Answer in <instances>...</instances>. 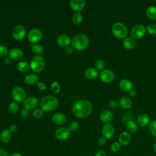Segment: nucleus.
Here are the masks:
<instances>
[{"instance_id":"41","label":"nucleus","mask_w":156,"mask_h":156,"mask_svg":"<svg viewBox=\"0 0 156 156\" xmlns=\"http://www.w3.org/2000/svg\"><path fill=\"white\" fill-rule=\"evenodd\" d=\"M108 106L110 108H113V109H115L118 107V103L117 102V101H115V100H112L111 101L109 102L108 103Z\"/></svg>"},{"instance_id":"33","label":"nucleus","mask_w":156,"mask_h":156,"mask_svg":"<svg viewBox=\"0 0 156 156\" xmlns=\"http://www.w3.org/2000/svg\"><path fill=\"white\" fill-rule=\"evenodd\" d=\"M147 32L152 35H156V24H150L146 27Z\"/></svg>"},{"instance_id":"29","label":"nucleus","mask_w":156,"mask_h":156,"mask_svg":"<svg viewBox=\"0 0 156 156\" xmlns=\"http://www.w3.org/2000/svg\"><path fill=\"white\" fill-rule=\"evenodd\" d=\"M126 129L129 132L135 133L138 130V126L135 121L130 120L126 123Z\"/></svg>"},{"instance_id":"2","label":"nucleus","mask_w":156,"mask_h":156,"mask_svg":"<svg viewBox=\"0 0 156 156\" xmlns=\"http://www.w3.org/2000/svg\"><path fill=\"white\" fill-rule=\"evenodd\" d=\"M58 105V99L54 96H44L40 101V106L43 111L50 112L55 109Z\"/></svg>"},{"instance_id":"27","label":"nucleus","mask_w":156,"mask_h":156,"mask_svg":"<svg viewBox=\"0 0 156 156\" xmlns=\"http://www.w3.org/2000/svg\"><path fill=\"white\" fill-rule=\"evenodd\" d=\"M26 83L28 85H33L35 83H38V77L36 74H29L24 79Z\"/></svg>"},{"instance_id":"10","label":"nucleus","mask_w":156,"mask_h":156,"mask_svg":"<svg viewBox=\"0 0 156 156\" xmlns=\"http://www.w3.org/2000/svg\"><path fill=\"white\" fill-rule=\"evenodd\" d=\"M115 133V129L110 123L105 124L102 128V134L106 139L112 138Z\"/></svg>"},{"instance_id":"9","label":"nucleus","mask_w":156,"mask_h":156,"mask_svg":"<svg viewBox=\"0 0 156 156\" xmlns=\"http://www.w3.org/2000/svg\"><path fill=\"white\" fill-rule=\"evenodd\" d=\"M42 38V32L37 28L30 30L28 34V39L32 43L39 41Z\"/></svg>"},{"instance_id":"6","label":"nucleus","mask_w":156,"mask_h":156,"mask_svg":"<svg viewBox=\"0 0 156 156\" xmlns=\"http://www.w3.org/2000/svg\"><path fill=\"white\" fill-rule=\"evenodd\" d=\"M146 29L143 24H136L134 26L130 31V35L133 39H140L144 36Z\"/></svg>"},{"instance_id":"32","label":"nucleus","mask_w":156,"mask_h":156,"mask_svg":"<svg viewBox=\"0 0 156 156\" xmlns=\"http://www.w3.org/2000/svg\"><path fill=\"white\" fill-rule=\"evenodd\" d=\"M31 47L33 52L36 54H40L43 52V47L40 44H33Z\"/></svg>"},{"instance_id":"12","label":"nucleus","mask_w":156,"mask_h":156,"mask_svg":"<svg viewBox=\"0 0 156 156\" xmlns=\"http://www.w3.org/2000/svg\"><path fill=\"white\" fill-rule=\"evenodd\" d=\"M114 73L110 69H105L100 73V79L104 83H110L114 80Z\"/></svg>"},{"instance_id":"13","label":"nucleus","mask_w":156,"mask_h":156,"mask_svg":"<svg viewBox=\"0 0 156 156\" xmlns=\"http://www.w3.org/2000/svg\"><path fill=\"white\" fill-rule=\"evenodd\" d=\"M38 104V99L34 96L29 97L27 98L24 102V108L30 110V109H34L35 108Z\"/></svg>"},{"instance_id":"50","label":"nucleus","mask_w":156,"mask_h":156,"mask_svg":"<svg viewBox=\"0 0 156 156\" xmlns=\"http://www.w3.org/2000/svg\"><path fill=\"white\" fill-rule=\"evenodd\" d=\"M4 62L6 64H9L11 62V58L10 57H5L4 58Z\"/></svg>"},{"instance_id":"14","label":"nucleus","mask_w":156,"mask_h":156,"mask_svg":"<svg viewBox=\"0 0 156 156\" xmlns=\"http://www.w3.org/2000/svg\"><path fill=\"white\" fill-rule=\"evenodd\" d=\"M71 8L74 11H80L85 7L86 1L85 0H71L69 2Z\"/></svg>"},{"instance_id":"39","label":"nucleus","mask_w":156,"mask_h":156,"mask_svg":"<svg viewBox=\"0 0 156 156\" xmlns=\"http://www.w3.org/2000/svg\"><path fill=\"white\" fill-rule=\"evenodd\" d=\"M121 148V144H119V142H115L113 143L110 147V149L112 152H118Z\"/></svg>"},{"instance_id":"26","label":"nucleus","mask_w":156,"mask_h":156,"mask_svg":"<svg viewBox=\"0 0 156 156\" xmlns=\"http://www.w3.org/2000/svg\"><path fill=\"white\" fill-rule=\"evenodd\" d=\"M146 15L150 20H156V7L154 5L148 7L146 10Z\"/></svg>"},{"instance_id":"30","label":"nucleus","mask_w":156,"mask_h":156,"mask_svg":"<svg viewBox=\"0 0 156 156\" xmlns=\"http://www.w3.org/2000/svg\"><path fill=\"white\" fill-rule=\"evenodd\" d=\"M149 130L151 134L156 136V120H152L149 125Z\"/></svg>"},{"instance_id":"21","label":"nucleus","mask_w":156,"mask_h":156,"mask_svg":"<svg viewBox=\"0 0 156 156\" xmlns=\"http://www.w3.org/2000/svg\"><path fill=\"white\" fill-rule=\"evenodd\" d=\"M149 116L145 113L140 115L137 118V123L141 127H146L149 123Z\"/></svg>"},{"instance_id":"44","label":"nucleus","mask_w":156,"mask_h":156,"mask_svg":"<svg viewBox=\"0 0 156 156\" xmlns=\"http://www.w3.org/2000/svg\"><path fill=\"white\" fill-rule=\"evenodd\" d=\"M106 141H107V139L104 136H102L98 139V143L100 146H103L106 143Z\"/></svg>"},{"instance_id":"24","label":"nucleus","mask_w":156,"mask_h":156,"mask_svg":"<svg viewBox=\"0 0 156 156\" xmlns=\"http://www.w3.org/2000/svg\"><path fill=\"white\" fill-rule=\"evenodd\" d=\"M85 76L89 79H95L99 74L98 70L94 68H87L85 71Z\"/></svg>"},{"instance_id":"52","label":"nucleus","mask_w":156,"mask_h":156,"mask_svg":"<svg viewBox=\"0 0 156 156\" xmlns=\"http://www.w3.org/2000/svg\"><path fill=\"white\" fill-rule=\"evenodd\" d=\"M153 149H154V151L156 152V142H155V143L154 144V146H153Z\"/></svg>"},{"instance_id":"3","label":"nucleus","mask_w":156,"mask_h":156,"mask_svg":"<svg viewBox=\"0 0 156 156\" xmlns=\"http://www.w3.org/2000/svg\"><path fill=\"white\" fill-rule=\"evenodd\" d=\"M89 44V41L87 36L83 34H78L76 35L72 40V45L74 49L82 51L85 49Z\"/></svg>"},{"instance_id":"8","label":"nucleus","mask_w":156,"mask_h":156,"mask_svg":"<svg viewBox=\"0 0 156 156\" xmlns=\"http://www.w3.org/2000/svg\"><path fill=\"white\" fill-rule=\"evenodd\" d=\"M26 29L21 24H18L15 26L12 30V35L15 39L16 40H22L26 35Z\"/></svg>"},{"instance_id":"45","label":"nucleus","mask_w":156,"mask_h":156,"mask_svg":"<svg viewBox=\"0 0 156 156\" xmlns=\"http://www.w3.org/2000/svg\"><path fill=\"white\" fill-rule=\"evenodd\" d=\"M9 130L11 133H15V132H16L17 131V127H16V126L15 125V124L11 125V126H10V127H9Z\"/></svg>"},{"instance_id":"40","label":"nucleus","mask_w":156,"mask_h":156,"mask_svg":"<svg viewBox=\"0 0 156 156\" xmlns=\"http://www.w3.org/2000/svg\"><path fill=\"white\" fill-rule=\"evenodd\" d=\"M8 54V50L6 46L0 44V56L1 57H5Z\"/></svg>"},{"instance_id":"5","label":"nucleus","mask_w":156,"mask_h":156,"mask_svg":"<svg viewBox=\"0 0 156 156\" xmlns=\"http://www.w3.org/2000/svg\"><path fill=\"white\" fill-rule=\"evenodd\" d=\"M45 66V60L41 55L34 56L30 63V68L35 72H40L42 71Z\"/></svg>"},{"instance_id":"51","label":"nucleus","mask_w":156,"mask_h":156,"mask_svg":"<svg viewBox=\"0 0 156 156\" xmlns=\"http://www.w3.org/2000/svg\"><path fill=\"white\" fill-rule=\"evenodd\" d=\"M10 156H23V155L20 152H15L12 154Z\"/></svg>"},{"instance_id":"17","label":"nucleus","mask_w":156,"mask_h":156,"mask_svg":"<svg viewBox=\"0 0 156 156\" xmlns=\"http://www.w3.org/2000/svg\"><path fill=\"white\" fill-rule=\"evenodd\" d=\"M52 121L56 125H62L66 122V117L64 114L58 113L52 116Z\"/></svg>"},{"instance_id":"28","label":"nucleus","mask_w":156,"mask_h":156,"mask_svg":"<svg viewBox=\"0 0 156 156\" xmlns=\"http://www.w3.org/2000/svg\"><path fill=\"white\" fill-rule=\"evenodd\" d=\"M17 69L22 73H26L30 69V65L25 61H20L17 63Z\"/></svg>"},{"instance_id":"16","label":"nucleus","mask_w":156,"mask_h":156,"mask_svg":"<svg viewBox=\"0 0 156 156\" xmlns=\"http://www.w3.org/2000/svg\"><path fill=\"white\" fill-rule=\"evenodd\" d=\"M119 87L121 90L126 92H129L131 90H132L133 85L129 80L127 79H123L119 81Z\"/></svg>"},{"instance_id":"23","label":"nucleus","mask_w":156,"mask_h":156,"mask_svg":"<svg viewBox=\"0 0 156 156\" xmlns=\"http://www.w3.org/2000/svg\"><path fill=\"white\" fill-rule=\"evenodd\" d=\"M135 41L131 37H126L123 40V46L128 50L133 49L135 47Z\"/></svg>"},{"instance_id":"43","label":"nucleus","mask_w":156,"mask_h":156,"mask_svg":"<svg viewBox=\"0 0 156 156\" xmlns=\"http://www.w3.org/2000/svg\"><path fill=\"white\" fill-rule=\"evenodd\" d=\"M29 115V110L26 108H24L21 112V115L24 118L28 116Z\"/></svg>"},{"instance_id":"38","label":"nucleus","mask_w":156,"mask_h":156,"mask_svg":"<svg viewBox=\"0 0 156 156\" xmlns=\"http://www.w3.org/2000/svg\"><path fill=\"white\" fill-rule=\"evenodd\" d=\"M34 116L36 118H41L43 115V110L41 108H35L33 112Z\"/></svg>"},{"instance_id":"18","label":"nucleus","mask_w":156,"mask_h":156,"mask_svg":"<svg viewBox=\"0 0 156 156\" xmlns=\"http://www.w3.org/2000/svg\"><path fill=\"white\" fill-rule=\"evenodd\" d=\"M131 140V135L129 132H122L118 138V141L121 145L126 146L127 145Z\"/></svg>"},{"instance_id":"35","label":"nucleus","mask_w":156,"mask_h":156,"mask_svg":"<svg viewBox=\"0 0 156 156\" xmlns=\"http://www.w3.org/2000/svg\"><path fill=\"white\" fill-rule=\"evenodd\" d=\"M51 90L54 93H58L60 91V85L57 81H54L51 86Z\"/></svg>"},{"instance_id":"20","label":"nucleus","mask_w":156,"mask_h":156,"mask_svg":"<svg viewBox=\"0 0 156 156\" xmlns=\"http://www.w3.org/2000/svg\"><path fill=\"white\" fill-rule=\"evenodd\" d=\"M57 42L58 44V45L61 46H67L70 44L71 38L68 35L66 34L60 35L57 37Z\"/></svg>"},{"instance_id":"19","label":"nucleus","mask_w":156,"mask_h":156,"mask_svg":"<svg viewBox=\"0 0 156 156\" xmlns=\"http://www.w3.org/2000/svg\"><path fill=\"white\" fill-rule=\"evenodd\" d=\"M9 57L13 60H19L22 58L23 55V52L21 49L15 48L10 49L9 53Z\"/></svg>"},{"instance_id":"4","label":"nucleus","mask_w":156,"mask_h":156,"mask_svg":"<svg viewBox=\"0 0 156 156\" xmlns=\"http://www.w3.org/2000/svg\"><path fill=\"white\" fill-rule=\"evenodd\" d=\"M112 31L113 35L119 39L125 38L127 35V29L126 26L119 22H116L113 24L112 28Z\"/></svg>"},{"instance_id":"37","label":"nucleus","mask_w":156,"mask_h":156,"mask_svg":"<svg viewBox=\"0 0 156 156\" xmlns=\"http://www.w3.org/2000/svg\"><path fill=\"white\" fill-rule=\"evenodd\" d=\"M95 66H96V68L98 69H99V70H104V68H105V62L102 60H98L96 63H95Z\"/></svg>"},{"instance_id":"1","label":"nucleus","mask_w":156,"mask_h":156,"mask_svg":"<svg viewBox=\"0 0 156 156\" xmlns=\"http://www.w3.org/2000/svg\"><path fill=\"white\" fill-rule=\"evenodd\" d=\"M72 111L76 117L83 118L87 117L91 113L92 111V105L88 101L79 100L73 104Z\"/></svg>"},{"instance_id":"49","label":"nucleus","mask_w":156,"mask_h":156,"mask_svg":"<svg viewBox=\"0 0 156 156\" xmlns=\"http://www.w3.org/2000/svg\"><path fill=\"white\" fill-rule=\"evenodd\" d=\"M129 95L131 97H135L136 95V91L135 90L132 89L129 91Z\"/></svg>"},{"instance_id":"11","label":"nucleus","mask_w":156,"mask_h":156,"mask_svg":"<svg viewBox=\"0 0 156 156\" xmlns=\"http://www.w3.org/2000/svg\"><path fill=\"white\" fill-rule=\"evenodd\" d=\"M70 135L71 132L68 129L65 127L59 128L55 132V135L56 138L61 141H64L68 139L70 136Z\"/></svg>"},{"instance_id":"46","label":"nucleus","mask_w":156,"mask_h":156,"mask_svg":"<svg viewBox=\"0 0 156 156\" xmlns=\"http://www.w3.org/2000/svg\"><path fill=\"white\" fill-rule=\"evenodd\" d=\"M37 86H38V88L40 89V90H43L46 88V85L45 83L43 82H38L37 83Z\"/></svg>"},{"instance_id":"25","label":"nucleus","mask_w":156,"mask_h":156,"mask_svg":"<svg viewBox=\"0 0 156 156\" xmlns=\"http://www.w3.org/2000/svg\"><path fill=\"white\" fill-rule=\"evenodd\" d=\"M11 132L7 129H4L0 134V140L2 143H7L11 140Z\"/></svg>"},{"instance_id":"7","label":"nucleus","mask_w":156,"mask_h":156,"mask_svg":"<svg viewBox=\"0 0 156 156\" xmlns=\"http://www.w3.org/2000/svg\"><path fill=\"white\" fill-rule=\"evenodd\" d=\"M12 95L16 102H22L26 97V93L24 88L21 87H15L12 91Z\"/></svg>"},{"instance_id":"36","label":"nucleus","mask_w":156,"mask_h":156,"mask_svg":"<svg viewBox=\"0 0 156 156\" xmlns=\"http://www.w3.org/2000/svg\"><path fill=\"white\" fill-rule=\"evenodd\" d=\"M79 123L77 121H73L71 122L69 125H68V129L69 130V131L71 132H73V131H76V130L78 129L79 128Z\"/></svg>"},{"instance_id":"31","label":"nucleus","mask_w":156,"mask_h":156,"mask_svg":"<svg viewBox=\"0 0 156 156\" xmlns=\"http://www.w3.org/2000/svg\"><path fill=\"white\" fill-rule=\"evenodd\" d=\"M72 19H73V21L75 24H79L80 23L82 22V21L83 20V16H82L81 13L77 12L73 15Z\"/></svg>"},{"instance_id":"48","label":"nucleus","mask_w":156,"mask_h":156,"mask_svg":"<svg viewBox=\"0 0 156 156\" xmlns=\"http://www.w3.org/2000/svg\"><path fill=\"white\" fill-rule=\"evenodd\" d=\"M0 156H10L6 151L0 148Z\"/></svg>"},{"instance_id":"42","label":"nucleus","mask_w":156,"mask_h":156,"mask_svg":"<svg viewBox=\"0 0 156 156\" xmlns=\"http://www.w3.org/2000/svg\"><path fill=\"white\" fill-rule=\"evenodd\" d=\"M74 48L73 47V45H68L66 47L65 51L66 52V53L69 54L73 53L74 52Z\"/></svg>"},{"instance_id":"22","label":"nucleus","mask_w":156,"mask_h":156,"mask_svg":"<svg viewBox=\"0 0 156 156\" xmlns=\"http://www.w3.org/2000/svg\"><path fill=\"white\" fill-rule=\"evenodd\" d=\"M119 104L124 109H130L132 106V101L129 98L122 97L119 99Z\"/></svg>"},{"instance_id":"47","label":"nucleus","mask_w":156,"mask_h":156,"mask_svg":"<svg viewBox=\"0 0 156 156\" xmlns=\"http://www.w3.org/2000/svg\"><path fill=\"white\" fill-rule=\"evenodd\" d=\"M94 156H107V154L104 151L100 150L96 152Z\"/></svg>"},{"instance_id":"15","label":"nucleus","mask_w":156,"mask_h":156,"mask_svg":"<svg viewBox=\"0 0 156 156\" xmlns=\"http://www.w3.org/2000/svg\"><path fill=\"white\" fill-rule=\"evenodd\" d=\"M99 118L102 122L107 124L109 123L112 121L113 116L110 111L108 110H104L101 112L99 115Z\"/></svg>"},{"instance_id":"34","label":"nucleus","mask_w":156,"mask_h":156,"mask_svg":"<svg viewBox=\"0 0 156 156\" xmlns=\"http://www.w3.org/2000/svg\"><path fill=\"white\" fill-rule=\"evenodd\" d=\"M8 109L10 113H16L18 110V105L16 102H12L9 104Z\"/></svg>"}]
</instances>
